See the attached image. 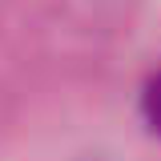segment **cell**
<instances>
[{
  "instance_id": "obj_1",
  "label": "cell",
  "mask_w": 161,
  "mask_h": 161,
  "mask_svg": "<svg viewBox=\"0 0 161 161\" xmlns=\"http://www.w3.org/2000/svg\"><path fill=\"white\" fill-rule=\"evenodd\" d=\"M141 117H145V125H149L153 133H161V73L149 80L145 93H141Z\"/></svg>"
}]
</instances>
